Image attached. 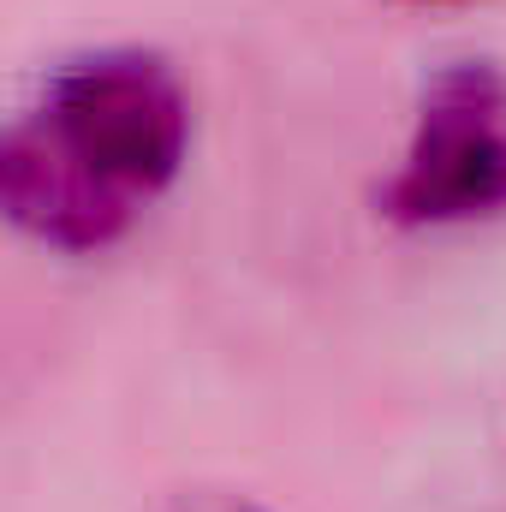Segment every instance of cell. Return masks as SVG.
I'll return each mask as SVG.
<instances>
[{
  "label": "cell",
  "instance_id": "6da1fadb",
  "mask_svg": "<svg viewBox=\"0 0 506 512\" xmlns=\"http://www.w3.org/2000/svg\"><path fill=\"white\" fill-rule=\"evenodd\" d=\"M191 84L143 42L54 60L0 131V203L60 256L120 245L191 155Z\"/></svg>",
  "mask_w": 506,
  "mask_h": 512
},
{
  "label": "cell",
  "instance_id": "7a4b0ae2",
  "mask_svg": "<svg viewBox=\"0 0 506 512\" xmlns=\"http://www.w3.org/2000/svg\"><path fill=\"white\" fill-rule=\"evenodd\" d=\"M376 203L399 227L506 215V60L465 54L423 72Z\"/></svg>",
  "mask_w": 506,
  "mask_h": 512
},
{
  "label": "cell",
  "instance_id": "3957f363",
  "mask_svg": "<svg viewBox=\"0 0 506 512\" xmlns=\"http://www.w3.org/2000/svg\"><path fill=\"white\" fill-rule=\"evenodd\" d=\"M179 512H256V507H245V501H191Z\"/></svg>",
  "mask_w": 506,
  "mask_h": 512
},
{
  "label": "cell",
  "instance_id": "277c9868",
  "mask_svg": "<svg viewBox=\"0 0 506 512\" xmlns=\"http://www.w3.org/2000/svg\"><path fill=\"white\" fill-rule=\"evenodd\" d=\"M411 6H447V0H411Z\"/></svg>",
  "mask_w": 506,
  "mask_h": 512
}]
</instances>
